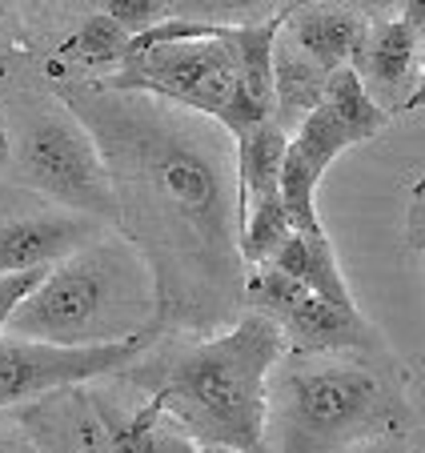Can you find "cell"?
<instances>
[{"label": "cell", "mask_w": 425, "mask_h": 453, "mask_svg": "<svg viewBox=\"0 0 425 453\" xmlns=\"http://www.w3.org/2000/svg\"><path fill=\"white\" fill-rule=\"evenodd\" d=\"M109 173L112 221L157 289V326L209 337L245 313L237 177L225 128L97 81L60 85Z\"/></svg>", "instance_id": "cell-1"}, {"label": "cell", "mask_w": 425, "mask_h": 453, "mask_svg": "<svg viewBox=\"0 0 425 453\" xmlns=\"http://www.w3.org/2000/svg\"><path fill=\"white\" fill-rule=\"evenodd\" d=\"M285 357V334L257 309L221 334L193 337L165 357H141L128 381L165 413L181 437L225 453H265V394Z\"/></svg>", "instance_id": "cell-2"}, {"label": "cell", "mask_w": 425, "mask_h": 453, "mask_svg": "<svg viewBox=\"0 0 425 453\" xmlns=\"http://www.w3.org/2000/svg\"><path fill=\"white\" fill-rule=\"evenodd\" d=\"M413 429L409 385L382 353H285L265 394V453H353Z\"/></svg>", "instance_id": "cell-3"}, {"label": "cell", "mask_w": 425, "mask_h": 453, "mask_svg": "<svg viewBox=\"0 0 425 453\" xmlns=\"http://www.w3.org/2000/svg\"><path fill=\"white\" fill-rule=\"evenodd\" d=\"M157 326V289L145 261L125 237H97L20 301L4 334L12 342L93 349Z\"/></svg>", "instance_id": "cell-4"}, {"label": "cell", "mask_w": 425, "mask_h": 453, "mask_svg": "<svg viewBox=\"0 0 425 453\" xmlns=\"http://www.w3.org/2000/svg\"><path fill=\"white\" fill-rule=\"evenodd\" d=\"M97 85L112 88V93H141L173 104V109L197 112L217 128H225L229 141L257 128L261 120H273L261 109H253L249 96L241 93L237 57H233V25H225L209 41L128 49L117 69L97 77Z\"/></svg>", "instance_id": "cell-5"}, {"label": "cell", "mask_w": 425, "mask_h": 453, "mask_svg": "<svg viewBox=\"0 0 425 453\" xmlns=\"http://www.w3.org/2000/svg\"><path fill=\"white\" fill-rule=\"evenodd\" d=\"M12 161L28 188L68 205V213L112 221V188L104 161L85 125L60 101H44L25 112Z\"/></svg>", "instance_id": "cell-6"}, {"label": "cell", "mask_w": 425, "mask_h": 453, "mask_svg": "<svg viewBox=\"0 0 425 453\" xmlns=\"http://www.w3.org/2000/svg\"><path fill=\"white\" fill-rule=\"evenodd\" d=\"M245 301L281 326L285 353H382V337L361 309L329 305L269 265L245 269Z\"/></svg>", "instance_id": "cell-7"}, {"label": "cell", "mask_w": 425, "mask_h": 453, "mask_svg": "<svg viewBox=\"0 0 425 453\" xmlns=\"http://www.w3.org/2000/svg\"><path fill=\"white\" fill-rule=\"evenodd\" d=\"M165 329L149 326L136 337L112 345H93V349H57V345L36 342H4L0 337V410L4 405H28L41 402L44 394H57L68 385H89L97 377H109L141 361L157 345Z\"/></svg>", "instance_id": "cell-8"}, {"label": "cell", "mask_w": 425, "mask_h": 453, "mask_svg": "<svg viewBox=\"0 0 425 453\" xmlns=\"http://www.w3.org/2000/svg\"><path fill=\"white\" fill-rule=\"evenodd\" d=\"M97 237H101V221L68 213V209L12 217L0 225V277L52 269Z\"/></svg>", "instance_id": "cell-9"}, {"label": "cell", "mask_w": 425, "mask_h": 453, "mask_svg": "<svg viewBox=\"0 0 425 453\" xmlns=\"http://www.w3.org/2000/svg\"><path fill=\"white\" fill-rule=\"evenodd\" d=\"M369 36V20L361 9L341 4H293L281 17V41L313 60L321 73L358 69Z\"/></svg>", "instance_id": "cell-10"}, {"label": "cell", "mask_w": 425, "mask_h": 453, "mask_svg": "<svg viewBox=\"0 0 425 453\" xmlns=\"http://www.w3.org/2000/svg\"><path fill=\"white\" fill-rule=\"evenodd\" d=\"M20 434L41 453H109L85 385H68L44 394L41 402H28L20 413Z\"/></svg>", "instance_id": "cell-11"}, {"label": "cell", "mask_w": 425, "mask_h": 453, "mask_svg": "<svg viewBox=\"0 0 425 453\" xmlns=\"http://www.w3.org/2000/svg\"><path fill=\"white\" fill-rule=\"evenodd\" d=\"M417 57H421V12H417V4H409L401 17L369 25L358 77L377 101V109H385V96L406 93L409 77L417 69Z\"/></svg>", "instance_id": "cell-12"}, {"label": "cell", "mask_w": 425, "mask_h": 453, "mask_svg": "<svg viewBox=\"0 0 425 453\" xmlns=\"http://www.w3.org/2000/svg\"><path fill=\"white\" fill-rule=\"evenodd\" d=\"M85 394L97 421H101L109 453H193L197 449L189 437H181L165 421V413L153 402L125 405L120 397H112V389H89V385Z\"/></svg>", "instance_id": "cell-13"}, {"label": "cell", "mask_w": 425, "mask_h": 453, "mask_svg": "<svg viewBox=\"0 0 425 453\" xmlns=\"http://www.w3.org/2000/svg\"><path fill=\"white\" fill-rule=\"evenodd\" d=\"M285 149H290V133H285L277 120H261L257 128H249V133H241V137L233 141L237 213L261 205V201H277Z\"/></svg>", "instance_id": "cell-14"}, {"label": "cell", "mask_w": 425, "mask_h": 453, "mask_svg": "<svg viewBox=\"0 0 425 453\" xmlns=\"http://www.w3.org/2000/svg\"><path fill=\"white\" fill-rule=\"evenodd\" d=\"M269 269L285 273L290 281H298L305 293L329 301V305L358 309V301H353V293H349V285H345V273H341V265H337V253H333L329 237L313 241V237H301V233H290L285 245L273 253Z\"/></svg>", "instance_id": "cell-15"}, {"label": "cell", "mask_w": 425, "mask_h": 453, "mask_svg": "<svg viewBox=\"0 0 425 453\" xmlns=\"http://www.w3.org/2000/svg\"><path fill=\"white\" fill-rule=\"evenodd\" d=\"M325 77L329 73H321L313 60H305L298 49H290L277 33V49H273V120L285 133H293L317 109Z\"/></svg>", "instance_id": "cell-16"}, {"label": "cell", "mask_w": 425, "mask_h": 453, "mask_svg": "<svg viewBox=\"0 0 425 453\" xmlns=\"http://www.w3.org/2000/svg\"><path fill=\"white\" fill-rule=\"evenodd\" d=\"M293 233L290 225V213L285 205L277 201H261V205L245 209L241 213V225H237V253H241V265L245 269H257V265H269L273 253L285 245V237Z\"/></svg>", "instance_id": "cell-17"}, {"label": "cell", "mask_w": 425, "mask_h": 453, "mask_svg": "<svg viewBox=\"0 0 425 453\" xmlns=\"http://www.w3.org/2000/svg\"><path fill=\"white\" fill-rule=\"evenodd\" d=\"M128 52V33H120L104 12H93L77 33L60 44V57L77 60L81 69H117Z\"/></svg>", "instance_id": "cell-18"}, {"label": "cell", "mask_w": 425, "mask_h": 453, "mask_svg": "<svg viewBox=\"0 0 425 453\" xmlns=\"http://www.w3.org/2000/svg\"><path fill=\"white\" fill-rule=\"evenodd\" d=\"M101 12L128 36H141L149 28H157L161 20L177 17V9L165 4V0H109V4H101Z\"/></svg>", "instance_id": "cell-19"}, {"label": "cell", "mask_w": 425, "mask_h": 453, "mask_svg": "<svg viewBox=\"0 0 425 453\" xmlns=\"http://www.w3.org/2000/svg\"><path fill=\"white\" fill-rule=\"evenodd\" d=\"M44 273H49V269H28V273L0 277V337H4V329H9L12 313L20 309V301L44 281Z\"/></svg>", "instance_id": "cell-20"}, {"label": "cell", "mask_w": 425, "mask_h": 453, "mask_svg": "<svg viewBox=\"0 0 425 453\" xmlns=\"http://www.w3.org/2000/svg\"><path fill=\"white\" fill-rule=\"evenodd\" d=\"M409 241H413V253H421V185L413 188V221H409Z\"/></svg>", "instance_id": "cell-21"}, {"label": "cell", "mask_w": 425, "mask_h": 453, "mask_svg": "<svg viewBox=\"0 0 425 453\" xmlns=\"http://www.w3.org/2000/svg\"><path fill=\"white\" fill-rule=\"evenodd\" d=\"M12 161V133H9V125H4V117H0V169Z\"/></svg>", "instance_id": "cell-22"}, {"label": "cell", "mask_w": 425, "mask_h": 453, "mask_svg": "<svg viewBox=\"0 0 425 453\" xmlns=\"http://www.w3.org/2000/svg\"><path fill=\"white\" fill-rule=\"evenodd\" d=\"M9 453H41V449H36V445L28 441L25 434H17V437H12V449H9Z\"/></svg>", "instance_id": "cell-23"}, {"label": "cell", "mask_w": 425, "mask_h": 453, "mask_svg": "<svg viewBox=\"0 0 425 453\" xmlns=\"http://www.w3.org/2000/svg\"><path fill=\"white\" fill-rule=\"evenodd\" d=\"M193 453H225V449H209V445H197Z\"/></svg>", "instance_id": "cell-24"}]
</instances>
